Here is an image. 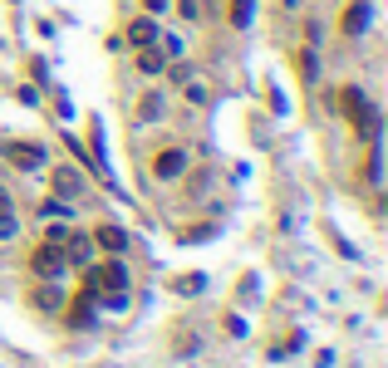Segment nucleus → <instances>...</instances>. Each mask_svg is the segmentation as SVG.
Wrapping results in <instances>:
<instances>
[{"label":"nucleus","mask_w":388,"mask_h":368,"mask_svg":"<svg viewBox=\"0 0 388 368\" xmlns=\"http://www.w3.org/2000/svg\"><path fill=\"white\" fill-rule=\"evenodd\" d=\"M339 108H344V118H349L364 138H379V113H374V103H369L359 89H339Z\"/></svg>","instance_id":"obj_1"},{"label":"nucleus","mask_w":388,"mask_h":368,"mask_svg":"<svg viewBox=\"0 0 388 368\" xmlns=\"http://www.w3.org/2000/svg\"><path fill=\"white\" fill-rule=\"evenodd\" d=\"M123 290H128V271L118 266V261H103L89 271V295H103V299H123Z\"/></svg>","instance_id":"obj_2"},{"label":"nucleus","mask_w":388,"mask_h":368,"mask_svg":"<svg viewBox=\"0 0 388 368\" xmlns=\"http://www.w3.org/2000/svg\"><path fill=\"white\" fill-rule=\"evenodd\" d=\"M30 271L45 275V280H54L59 271H64V241H45V246L30 256Z\"/></svg>","instance_id":"obj_3"},{"label":"nucleus","mask_w":388,"mask_h":368,"mask_svg":"<svg viewBox=\"0 0 388 368\" xmlns=\"http://www.w3.org/2000/svg\"><path fill=\"white\" fill-rule=\"evenodd\" d=\"M5 158H10L15 167H25V172H30V167H40V162H45V148H40V143H5Z\"/></svg>","instance_id":"obj_4"},{"label":"nucleus","mask_w":388,"mask_h":368,"mask_svg":"<svg viewBox=\"0 0 388 368\" xmlns=\"http://www.w3.org/2000/svg\"><path fill=\"white\" fill-rule=\"evenodd\" d=\"M364 25H369V5H364V0H354V5L339 15V30H344V35H364Z\"/></svg>","instance_id":"obj_5"},{"label":"nucleus","mask_w":388,"mask_h":368,"mask_svg":"<svg viewBox=\"0 0 388 368\" xmlns=\"http://www.w3.org/2000/svg\"><path fill=\"white\" fill-rule=\"evenodd\" d=\"M182 167H187V153H182V148H167V153H158V162H153L158 177H177Z\"/></svg>","instance_id":"obj_6"},{"label":"nucleus","mask_w":388,"mask_h":368,"mask_svg":"<svg viewBox=\"0 0 388 368\" xmlns=\"http://www.w3.org/2000/svg\"><path fill=\"white\" fill-rule=\"evenodd\" d=\"M128 40H133V44H153V40H158L153 20H148V15H143V20H133V25H128Z\"/></svg>","instance_id":"obj_7"},{"label":"nucleus","mask_w":388,"mask_h":368,"mask_svg":"<svg viewBox=\"0 0 388 368\" xmlns=\"http://www.w3.org/2000/svg\"><path fill=\"white\" fill-rule=\"evenodd\" d=\"M98 246H103V251H123V246H128V236H123L118 226H98Z\"/></svg>","instance_id":"obj_8"},{"label":"nucleus","mask_w":388,"mask_h":368,"mask_svg":"<svg viewBox=\"0 0 388 368\" xmlns=\"http://www.w3.org/2000/svg\"><path fill=\"white\" fill-rule=\"evenodd\" d=\"M251 5H256V0H231V5H226L231 25H246V20H251Z\"/></svg>","instance_id":"obj_9"},{"label":"nucleus","mask_w":388,"mask_h":368,"mask_svg":"<svg viewBox=\"0 0 388 368\" xmlns=\"http://www.w3.org/2000/svg\"><path fill=\"white\" fill-rule=\"evenodd\" d=\"M138 69H143V74H158V69H163V54H158V49H143V54H138Z\"/></svg>","instance_id":"obj_10"},{"label":"nucleus","mask_w":388,"mask_h":368,"mask_svg":"<svg viewBox=\"0 0 388 368\" xmlns=\"http://www.w3.org/2000/svg\"><path fill=\"white\" fill-rule=\"evenodd\" d=\"M54 186H59V196H74L79 191V177L74 172H54Z\"/></svg>","instance_id":"obj_11"},{"label":"nucleus","mask_w":388,"mask_h":368,"mask_svg":"<svg viewBox=\"0 0 388 368\" xmlns=\"http://www.w3.org/2000/svg\"><path fill=\"white\" fill-rule=\"evenodd\" d=\"M143 5H148V10H163V5H167V0H143Z\"/></svg>","instance_id":"obj_12"},{"label":"nucleus","mask_w":388,"mask_h":368,"mask_svg":"<svg viewBox=\"0 0 388 368\" xmlns=\"http://www.w3.org/2000/svg\"><path fill=\"white\" fill-rule=\"evenodd\" d=\"M0 211H5V191H0Z\"/></svg>","instance_id":"obj_13"}]
</instances>
